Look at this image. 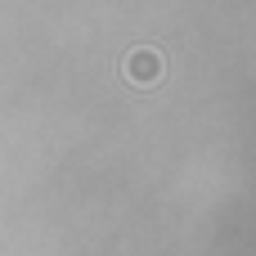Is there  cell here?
<instances>
[{"label":"cell","instance_id":"1","mask_svg":"<svg viewBox=\"0 0 256 256\" xmlns=\"http://www.w3.org/2000/svg\"><path fill=\"white\" fill-rule=\"evenodd\" d=\"M130 76H135V81H158V76H162V58L148 54V50L130 54Z\"/></svg>","mask_w":256,"mask_h":256}]
</instances>
